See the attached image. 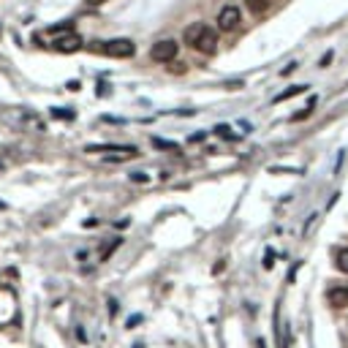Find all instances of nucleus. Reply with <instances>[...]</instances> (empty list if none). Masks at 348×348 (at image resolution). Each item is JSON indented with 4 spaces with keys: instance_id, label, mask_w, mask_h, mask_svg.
Segmentation results:
<instances>
[{
    "instance_id": "nucleus-6",
    "label": "nucleus",
    "mask_w": 348,
    "mask_h": 348,
    "mask_svg": "<svg viewBox=\"0 0 348 348\" xmlns=\"http://www.w3.org/2000/svg\"><path fill=\"white\" fill-rule=\"evenodd\" d=\"M204 22H193V25H188L185 28V33H182V41L188 44V47H196V41L201 38V33H204Z\"/></svg>"
},
{
    "instance_id": "nucleus-12",
    "label": "nucleus",
    "mask_w": 348,
    "mask_h": 348,
    "mask_svg": "<svg viewBox=\"0 0 348 348\" xmlns=\"http://www.w3.org/2000/svg\"><path fill=\"white\" fill-rule=\"evenodd\" d=\"M90 6H101V3H106V0H87Z\"/></svg>"
},
{
    "instance_id": "nucleus-11",
    "label": "nucleus",
    "mask_w": 348,
    "mask_h": 348,
    "mask_svg": "<svg viewBox=\"0 0 348 348\" xmlns=\"http://www.w3.org/2000/svg\"><path fill=\"white\" fill-rule=\"evenodd\" d=\"M307 115H310V109H305V112H297V115H294V117H291V120H305V117H307Z\"/></svg>"
},
{
    "instance_id": "nucleus-1",
    "label": "nucleus",
    "mask_w": 348,
    "mask_h": 348,
    "mask_svg": "<svg viewBox=\"0 0 348 348\" xmlns=\"http://www.w3.org/2000/svg\"><path fill=\"white\" fill-rule=\"evenodd\" d=\"M103 55H109V57H133L136 55V44L131 41V38H112V41H103L101 47Z\"/></svg>"
},
{
    "instance_id": "nucleus-7",
    "label": "nucleus",
    "mask_w": 348,
    "mask_h": 348,
    "mask_svg": "<svg viewBox=\"0 0 348 348\" xmlns=\"http://www.w3.org/2000/svg\"><path fill=\"white\" fill-rule=\"evenodd\" d=\"M329 305L332 307H346L348 305V286L332 288V291H329Z\"/></svg>"
},
{
    "instance_id": "nucleus-2",
    "label": "nucleus",
    "mask_w": 348,
    "mask_h": 348,
    "mask_svg": "<svg viewBox=\"0 0 348 348\" xmlns=\"http://www.w3.org/2000/svg\"><path fill=\"white\" fill-rule=\"evenodd\" d=\"M177 52H180V44L174 41V38H164V41L152 44L150 57H152L155 63H171L174 57H177Z\"/></svg>"
},
{
    "instance_id": "nucleus-10",
    "label": "nucleus",
    "mask_w": 348,
    "mask_h": 348,
    "mask_svg": "<svg viewBox=\"0 0 348 348\" xmlns=\"http://www.w3.org/2000/svg\"><path fill=\"white\" fill-rule=\"evenodd\" d=\"M334 261H337V269H340V272H348V248H343V250H337V256H334Z\"/></svg>"
},
{
    "instance_id": "nucleus-5",
    "label": "nucleus",
    "mask_w": 348,
    "mask_h": 348,
    "mask_svg": "<svg viewBox=\"0 0 348 348\" xmlns=\"http://www.w3.org/2000/svg\"><path fill=\"white\" fill-rule=\"evenodd\" d=\"M55 49L57 52H63V55H71V52H79V49H82V38H79V35L76 33H66V35H57L55 38Z\"/></svg>"
},
{
    "instance_id": "nucleus-4",
    "label": "nucleus",
    "mask_w": 348,
    "mask_h": 348,
    "mask_svg": "<svg viewBox=\"0 0 348 348\" xmlns=\"http://www.w3.org/2000/svg\"><path fill=\"white\" fill-rule=\"evenodd\" d=\"M201 55H215L218 52V30H212V28H204V33H201V38L196 41V47Z\"/></svg>"
},
{
    "instance_id": "nucleus-3",
    "label": "nucleus",
    "mask_w": 348,
    "mask_h": 348,
    "mask_svg": "<svg viewBox=\"0 0 348 348\" xmlns=\"http://www.w3.org/2000/svg\"><path fill=\"white\" fill-rule=\"evenodd\" d=\"M242 22V14H239L237 6H223L218 14V30L220 33H234Z\"/></svg>"
},
{
    "instance_id": "nucleus-9",
    "label": "nucleus",
    "mask_w": 348,
    "mask_h": 348,
    "mask_svg": "<svg viewBox=\"0 0 348 348\" xmlns=\"http://www.w3.org/2000/svg\"><path fill=\"white\" fill-rule=\"evenodd\" d=\"M248 3V8H250L253 14L259 17V14H264L266 8H269V3H272V0H245Z\"/></svg>"
},
{
    "instance_id": "nucleus-8",
    "label": "nucleus",
    "mask_w": 348,
    "mask_h": 348,
    "mask_svg": "<svg viewBox=\"0 0 348 348\" xmlns=\"http://www.w3.org/2000/svg\"><path fill=\"white\" fill-rule=\"evenodd\" d=\"M305 84H294V87H288V90H283L280 96H275V103H283V101H288V98H294V96H299V93H305Z\"/></svg>"
}]
</instances>
